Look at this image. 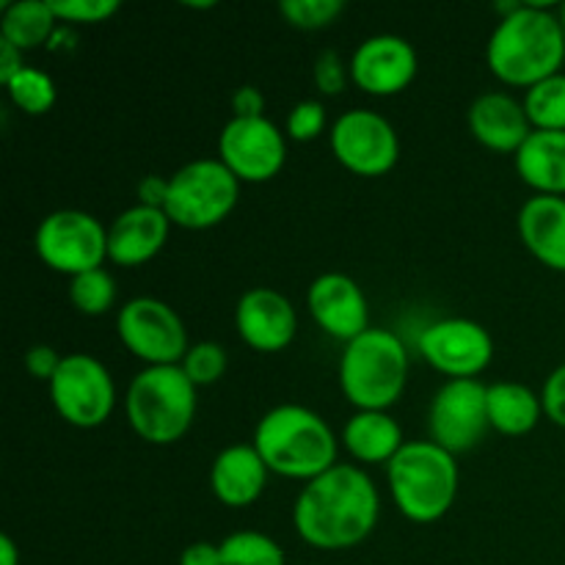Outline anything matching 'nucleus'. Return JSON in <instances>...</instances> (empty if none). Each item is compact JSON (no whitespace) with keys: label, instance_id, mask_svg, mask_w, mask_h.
<instances>
[{"label":"nucleus","instance_id":"41","mask_svg":"<svg viewBox=\"0 0 565 565\" xmlns=\"http://www.w3.org/2000/svg\"><path fill=\"white\" fill-rule=\"evenodd\" d=\"M0 565H20V552L9 533L0 535Z\"/></svg>","mask_w":565,"mask_h":565},{"label":"nucleus","instance_id":"2","mask_svg":"<svg viewBox=\"0 0 565 565\" xmlns=\"http://www.w3.org/2000/svg\"><path fill=\"white\" fill-rule=\"evenodd\" d=\"M486 61L508 86L530 88L557 75L565 61L561 17L546 3H522L502 14L486 44Z\"/></svg>","mask_w":565,"mask_h":565},{"label":"nucleus","instance_id":"22","mask_svg":"<svg viewBox=\"0 0 565 565\" xmlns=\"http://www.w3.org/2000/svg\"><path fill=\"white\" fill-rule=\"evenodd\" d=\"M516 171L544 196H565V130H533L516 152Z\"/></svg>","mask_w":565,"mask_h":565},{"label":"nucleus","instance_id":"9","mask_svg":"<svg viewBox=\"0 0 565 565\" xmlns=\"http://www.w3.org/2000/svg\"><path fill=\"white\" fill-rule=\"evenodd\" d=\"M55 412L75 428H99L116 406V386L108 367L88 353H70L50 381Z\"/></svg>","mask_w":565,"mask_h":565},{"label":"nucleus","instance_id":"13","mask_svg":"<svg viewBox=\"0 0 565 565\" xmlns=\"http://www.w3.org/2000/svg\"><path fill=\"white\" fill-rule=\"evenodd\" d=\"M221 163L241 182H265L281 171L287 160L285 132L265 116H232L218 138Z\"/></svg>","mask_w":565,"mask_h":565},{"label":"nucleus","instance_id":"33","mask_svg":"<svg viewBox=\"0 0 565 565\" xmlns=\"http://www.w3.org/2000/svg\"><path fill=\"white\" fill-rule=\"evenodd\" d=\"M326 121H329V116H326L323 103H318V99H301L290 110V116H287V136L292 141H312V138H318L326 130Z\"/></svg>","mask_w":565,"mask_h":565},{"label":"nucleus","instance_id":"36","mask_svg":"<svg viewBox=\"0 0 565 565\" xmlns=\"http://www.w3.org/2000/svg\"><path fill=\"white\" fill-rule=\"evenodd\" d=\"M61 362H64V356H58V353H55L50 345H33L31 351L25 353L28 373L39 381H47V384L55 379Z\"/></svg>","mask_w":565,"mask_h":565},{"label":"nucleus","instance_id":"11","mask_svg":"<svg viewBox=\"0 0 565 565\" xmlns=\"http://www.w3.org/2000/svg\"><path fill=\"white\" fill-rule=\"evenodd\" d=\"M331 149L348 171L359 177H381L395 169L401 138L392 121L375 110H345L331 127Z\"/></svg>","mask_w":565,"mask_h":565},{"label":"nucleus","instance_id":"8","mask_svg":"<svg viewBox=\"0 0 565 565\" xmlns=\"http://www.w3.org/2000/svg\"><path fill=\"white\" fill-rule=\"evenodd\" d=\"M33 248L47 268L75 279L103 268L108 259V230L83 210H55L39 224Z\"/></svg>","mask_w":565,"mask_h":565},{"label":"nucleus","instance_id":"17","mask_svg":"<svg viewBox=\"0 0 565 565\" xmlns=\"http://www.w3.org/2000/svg\"><path fill=\"white\" fill-rule=\"evenodd\" d=\"M237 334L248 348L276 353L292 342L298 331V315L287 296L270 287H254L243 292L235 309Z\"/></svg>","mask_w":565,"mask_h":565},{"label":"nucleus","instance_id":"27","mask_svg":"<svg viewBox=\"0 0 565 565\" xmlns=\"http://www.w3.org/2000/svg\"><path fill=\"white\" fill-rule=\"evenodd\" d=\"M224 565H285V550L270 535L257 530H241L221 541Z\"/></svg>","mask_w":565,"mask_h":565},{"label":"nucleus","instance_id":"21","mask_svg":"<svg viewBox=\"0 0 565 565\" xmlns=\"http://www.w3.org/2000/svg\"><path fill=\"white\" fill-rule=\"evenodd\" d=\"M519 235L527 252L552 270H565V196L535 193L519 210Z\"/></svg>","mask_w":565,"mask_h":565},{"label":"nucleus","instance_id":"34","mask_svg":"<svg viewBox=\"0 0 565 565\" xmlns=\"http://www.w3.org/2000/svg\"><path fill=\"white\" fill-rule=\"evenodd\" d=\"M315 86L323 94H340L342 88L348 86V66L345 61L340 58V53L334 50H323V53L315 58Z\"/></svg>","mask_w":565,"mask_h":565},{"label":"nucleus","instance_id":"20","mask_svg":"<svg viewBox=\"0 0 565 565\" xmlns=\"http://www.w3.org/2000/svg\"><path fill=\"white\" fill-rule=\"evenodd\" d=\"M265 461L254 445H232L215 456L210 469V489L224 505L246 508L259 500V494L268 486Z\"/></svg>","mask_w":565,"mask_h":565},{"label":"nucleus","instance_id":"16","mask_svg":"<svg viewBox=\"0 0 565 565\" xmlns=\"http://www.w3.org/2000/svg\"><path fill=\"white\" fill-rule=\"evenodd\" d=\"M315 323L334 340L353 342L370 329V307L362 287L345 274H323L307 292Z\"/></svg>","mask_w":565,"mask_h":565},{"label":"nucleus","instance_id":"18","mask_svg":"<svg viewBox=\"0 0 565 565\" xmlns=\"http://www.w3.org/2000/svg\"><path fill=\"white\" fill-rule=\"evenodd\" d=\"M171 218L166 210L136 207L125 210L108 230V259L121 268H138L149 263L169 241Z\"/></svg>","mask_w":565,"mask_h":565},{"label":"nucleus","instance_id":"29","mask_svg":"<svg viewBox=\"0 0 565 565\" xmlns=\"http://www.w3.org/2000/svg\"><path fill=\"white\" fill-rule=\"evenodd\" d=\"M6 88H9L11 103L31 116L47 114L55 105L53 77L42 70H33V66H25V70H22Z\"/></svg>","mask_w":565,"mask_h":565},{"label":"nucleus","instance_id":"1","mask_svg":"<svg viewBox=\"0 0 565 565\" xmlns=\"http://www.w3.org/2000/svg\"><path fill=\"white\" fill-rule=\"evenodd\" d=\"M379 489L367 472L337 463L303 486L292 508L296 533L315 550H351L379 524Z\"/></svg>","mask_w":565,"mask_h":565},{"label":"nucleus","instance_id":"26","mask_svg":"<svg viewBox=\"0 0 565 565\" xmlns=\"http://www.w3.org/2000/svg\"><path fill=\"white\" fill-rule=\"evenodd\" d=\"M524 110L533 130H565V75L546 77L527 88Z\"/></svg>","mask_w":565,"mask_h":565},{"label":"nucleus","instance_id":"37","mask_svg":"<svg viewBox=\"0 0 565 565\" xmlns=\"http://www.w3.org/2000/svg\"><path fill=\"white\" fill-rule=\"evenodd\" d=\"M232 110L241 119H254V116H265V97L257 86H241L232 97Z\"/></svg>","mask_w":565,"mask_h":565},{"label":"nucleus","instance_id":"39","mask_svg":"<svg viewBox=\"0 0 565 565\" xmlns=\"http://www.w3.org/2000/svg\"><path fill=\"white\" fill-rule=\"evenodd\" d=\"M180 565H224V561H221V546L210 544V541H196V544L182 550Z\"/></svg>","mask_w":565,"mask_h":565},{"label":"nucleus","instance_id":"42","mask_svg":"<svg viewBox=\"0 0 565 565\" xmlns=\"http://www.w3.org/2000/svg\"><path fill=\"white\" fill-rule=\"evenodd\" d=\"M557 17H561V25H563V31H565V3L561 6V14H557Z\"/></svg>","mask_w":565,"mask_h":565},{"label":"nucleus","instance_id":"15","mask_svg":"<svg viewBox=\"0 0 565 565\" xmlns=\"http://www.w3.org/2000/svg\"><path fill=\"white\" fill-rule=\"evenodd\" d=\"M351 77L362 92L390 97L403 92L417 75V50L395 33L364 39L351 58Z\"/></svg>","mask_w":565,"mask_h":565},{"label":"nucleus","instance_id":"31","mask_svg":"<svg viewBox=\"0 0 565 565\" xmlns=\"http://www.w3.org/2000/svg\"><path fill=\"white\" fill-rule=\"evenodd\" d=\"M180 367L185 370L193 386H210L226 373V351L218 342H196V345L188 348Z\"/></svg>","mask_w":565,"mask_h":565},{"label":"nucleus","instance_id":"32","mask_svg":"<svg viewBox=\"0 0 565 565\" xmlns=\"http://www.w3.org/2000/svg\"><path fill=\"white\" fill-rule=\"evenodd\" d=\"M50 6L61 22L75 25H94L119 11V0H50Z\"/></svg>","mask_w":565,"mask_h":565},{"label":"nucleus","instance_id":"19","mask_svg":"<svg viewBox=\"0 0 565 565\" xmlns=\"http://www.w3.org/2000/svg\"><path fill=\"white\" fill-rule=\"evenodd\" d=\"M469 130L483 147L516 154L533 132V125L524 103H516L505 92H486L469 108Z\"/></svg>","mask_w":565,"mask_h":565},{"label":"nucleus","instance_id":"28","mask_svg":"<svg viewBox=\"0 0 565 565\" xmlns=\"http://www.w3.org/2000/svg\"><path fill=\"white\" fill-rule=\"evenodd\" d=\"M70 301L83 315H105L116 301V281L105 268L86 270L70 281Z\"/></svg>","mask_w":565,"mask_h":565},{"label":"nucleus","instance_id":"5","mask_svg":"<svg viewBox=\"0 0 565 565\" xmlns=\"http://www.w3.org/2000/svg\"><path fill=\"white\" fill-rule=\"evenodd\" d=\"M408 381V353L395 331L370 326L348 342L340 359V386L359 412H386Z\"/></svg>","mask_w":565,"mask_h":565},{"label":"nucleus","instance_id":"12","mask_svg":"<svg viewBox=\"0 0 565 565\" xmlns=\"http://www.w3.org/2000/svg\"><path fill=\"white\" fill-rule=\"evenodd\" d=\"M486 390L478 379H452L434 395L428 412L430 441L447 452H467L478 447L489 425Z\"/></svg>","mask_w":565,"mask_h":565},{"label":"nucleus","instance_id":"10","mask_svg":"<svg viewBox=\"0 0 565 565\" xmlns=\"http://www.w3.org/2000/svg\"><path fill=\"white\" fill-rule=\"evenodd\" d=\"M119 340L130 353L149 364V367H163V364H182L188 353V331L182 326L180 315L169 303L158 298H132L119 309L116 318Z\"/></svg>","mask_w":565,"mask_h":565},{"label":"nucleus","instance_id":"3","mask_svg":"<svg viewBox=\"0 0 565 565\" xmlns=\"http://www.w3.org/2000/svg\"><path fill=\"white\" fill-rule=\"evenodd\" d=\"M254 450L265 467L292 480H315L337 467V436L312 408L285 403L254 428Z\"/></svg>","mask_w":565,"mask_h":565},{"label":"nucleus","instance_id":"30","mask_svg":"<svg viewBox=\"0 0 565 565\" xmlns=\"http://www.w3.org/2000/svg\"><path fill=\"white\" fill-rule=\"evenodd\" d=\"M279 11L292 28L320 31V28H329L345 11V3L342 0H281Z\"/></svg>","mask_w":565,"mask_h":565},{"label":"nucleus","instance_id":"14","mask_svg":"<svg viewBox=\"0 0 565 565\" xmlns=\"http://www.w3.org/2000/svg\"><path fill=\"white\" fill-rule=\"evenodd\" d=\"M419 353L441 375L475 379L494 359V340L486 326L467 318H445L419 331Z\"/></svg>","mask_w":565,"mask_h":565},{"label":"nucleus","instance_id":"25","mask_svg":"<svg viewBox=\"0 0 565 565\" xmlns=\"http://www.w3.org/2000/svg\"><path fill=\"white\" fill-rule=\"evenodd\" d=\"M58 17L53 14L50 0H17L3 6L0 17V39L14 44L17 50H33L50 42Z\"/></svg>","mask_w":565,"mask_h":565},{"label":"nucleus","instance_id":"40","mask_svg":"<svg viewBox=\"0 0 565 565\" xmlns=\"http://www.w3.org/2000/svg\"><path fill=\"white\" fill-rule=\"evenodd\" d=\"M22 70H25V64H22L20 50H17L14 44H9L0 39V83H3V86H9V83L14 81Z\"/></svg>","mask_w":565,"mask_h":565},{"label":"nucleus","instance_id":"6","mask_svg":"<svg viewBox=\"0 0 565 565\" xmlns=\"http://www.w3.org/2000/svg\"><path fill=\"white\" fill-rule=\"evenodd\" d=\"M130 428L149 445H174L196 417V386L180 364L147 367L125 395Z\"/></svg>","mask_w":565,"mask_h":565},{"label":"nucleus","instance_id":"23","mask_svg":"<svg viewBox=\"0 0 565 565\" xmlns=\"http://www.w3.org/2000/svg\"><path fill=\"white\" fill-rule=\"evenodd\" d=\"M342 445L362 463H390L406 441L401 425L386 412H359L345 423Z\"/></svg>","mask_w":565,"mask_h":565},{"label":"nucleus","instance_id":"24","mask_svg":"<svg viewBox=\"0 0 565 565\" xmlns=\"http://www.w3.org/2000/svg\"><path fill=\"white\" fill-rule=\"evenodd\" d=\"M486 408H489V425L505 436H524L539 425L544 414L541 395L530 386L516 381H500L486 390Z\"/></svg>","mask_w":565,"mask_h":565},{"label":"nucleus","instance_id":"7","mask_svg":"<svg viewBox=\"0 0 565 565\" xmlns=\"http://www.w3.org/2000/svg\"><path fill=\"white\" fill-rule=\"evenodd\" d=\"M241 180L221 163V158H199L169 177L166 215L185 230L218 226L235 210Z\"/></svg>","mask_w":565,"mask_h":565},{"label":"nucleus","instance_id":"35","mask_svg":"<svg viewBox=\"0 0 565 565\" xmlns=\"http://www.w3.org/2000/svg\"><path fill=\"white\" fill-rule=\"evenodd\" d=\"M541 403H544V414L555 425L565 428V364L555 370V373L546 379L544 392H541Z\"/></svg>","mask_w":565,"mask_h":565},{"label":"nucleus","instance_id":"4","mask_svg":"<svg viewBox=\"0 0 565 565\" xmlns=\"http://www.w3.org/2000/svg\"><path fill=\"white\" fill-rule=\"evenodd\" d=\"M386 478L401 513L417 524L439 522L456 502V456L434 441H406L386 463Z\"/></svg>","mask_w":565,"mask_h":565},{"label":"nucleus","instance_id":"38","mask_svg":"<svg viewBox=\"0 0 565 565\" xmlns=\"http://www.w3.org/2000/svg\"><path fill=\"white\" fill-rule=\"evenodd\" d=\"M166 199H169V180L158 174H149L138 182V204L143 207H166Z\"/></svg>","mask_w":565,"mask_h":565}]
</instances>
